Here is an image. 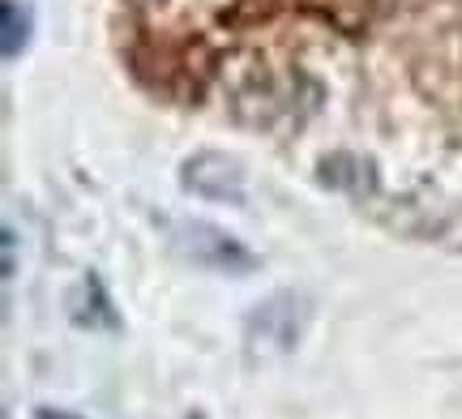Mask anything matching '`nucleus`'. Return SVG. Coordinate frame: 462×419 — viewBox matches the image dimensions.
<instances>
[{
	"label": "nucleus",
	"instance_id": "1",
	"mask_svg": "<svg viewBox=\"0 0 462 419\" xmlns=\"http://www.w3.org/2000/svg\"><path fill=\"white\" fill-rule=\"evenodd\" d=\"M176 249L201 269H223V274L257 269V252H248L236 235L218 232L210 223H180L176 227Z\"/></svg>",
	"mask_w": 462,
	"mask_h": 419
},
{
	"label": "nucleus",
	"instance_id": "2",
	"mask_svg": "<svg viewBox=\"0 0 462 419\" xmlns=\"http://www.w3.org/2000/svg\"><path fill=\"white\" fill-rule=\"evenodd\" d=\"M184 188L198 197H215V202H245V171L231 163L227 154H198L184 163Z\"/></svg>",
	"mask_w": 462,
	"mask_h": 419
},
{
	"label": "nucleus",
	"instance_id": "3",
	"mask_svg": "<svg viewBox=\"0 0 462 419\" xmlns=\"http://www.w3.org/2000/svg\"><path fill=\"white\" fill-rule=\"evenodd\" d=\"M300 338V313L296 296H274V300L257 304V313L248 317V342L253 347H274V351H291Z\"/></svg>",
	"mask_w": 462,
	"mask_h": 419
},
{
	"label": "nucleus",
	"instance_id": "4",
	"mask_svg": "<svg viewBox=\"0 0 462 419\" xmlns=\"http://www.w3.org/2000/svg\"><path fill=\"white\" fill-rule=\"evenodd\" d=\"M73 321L82 325V330H120V317L112 313V300L103 296V283L90 274L82 287H78V296H73Z\"/></svg>",
	"mask_w": 462,
	"mask_h": 419
},
{
	"label": "nucleus",
	"instance_id": "5",
	"mask_svg": "<svg viewBox=\"0 0 462 419\" xmlns=\"http://www.w3.org/2000/svg\"><path fill=\"white\" fill-rule=\"evenodd\" d=\"M0 14H5V56L14 60L17 51L26 48V39H31V14H26L17 0H5Z\"/></svg>",
	"mask_w": 462,
	"mask_h": 419
},
{
	"label": "nucleus",
	"instance_id": "6",
	"mask_svg": "<svg viewBox=\"0 0 462 419\" xmlns=\"http://www.w3.org/2000/svg\"><path fill=\"white\" fill-rule=\"evenodd\" d=\"M34 419H69L65 411H51V406H39V411H34Z\"/></svg>",
	"mask_w": 462,
	"mask_h": 419
}]
</instances>
